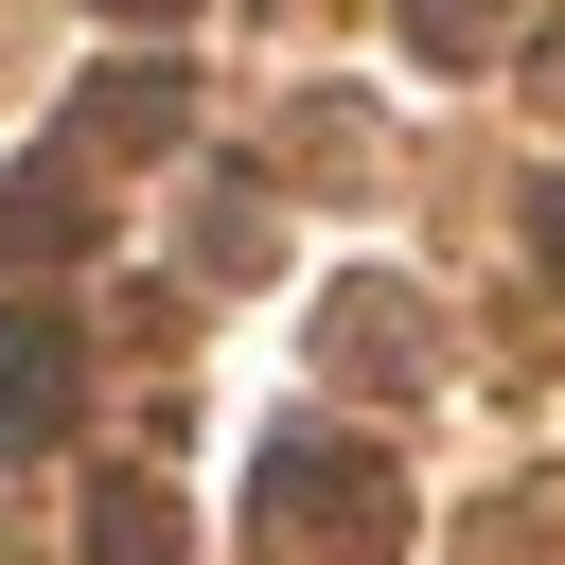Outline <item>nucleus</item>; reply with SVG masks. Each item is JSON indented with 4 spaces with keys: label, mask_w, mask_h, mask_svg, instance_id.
I'll list each match as a JSON object with an SVG mask.
<instances>
[{
    "label": "nucleus",
    "mask_w": 565,
    "mask_h": 565,
    "mask_svg": "<svg viewBox=\"0 0 565 565\" xmlns=\"http://www.w3.org/2000/svg\"><path fill=\"white\" fill-rule=\"evenodd\" d=\"M371 512H388V477H371L353 441H282V459H265V547L371 565Z\"/></svg>",
    "instance_id": "nucleus-1"
},
{
    "label": "nucleus",
    "mask_w": 565,
    "mask_h": 565,
    "mask_svg": "<svg viewBox=\"0 0 565 565\" xmlns=\"http://www.w3.org/2000/svg\"><path fill=\"white\" fill-rule=\"evenodd\" d=\"M53 406H71V335L53 318H0V441H35Z\"/></svg>",
    "instance_id": "nucleus-2"
},
{
    "label": "nucleus",
    "mask_w": 565,
    "mask_h": 565,
    "mask_svg": "<svg viewBox=\"0 0 565 565\" xmlns=\"http://www.w3.org/2000/svg\"><path fill=\"white\" fill-rule=\"evenodd\" d=\"M0 230H18V247H88V194H71V177H18Z\"/></svg>",
    "instance_id": "nucleus-4"
},
{
    "label": "nucleus",
    "mask_w": 565,
    "mask_h": 565,
    "mask_svg": "<svg viewBox=\"0 0 565 565\" xmlns=\"http://www.w3.org/2000/svg\"><path fill=\"white\" fill-rule=\"evenodd\" d=\"M88 565H177V512H159L141 477H106V494H88Z\"/></svg>",
    "instance_id": "nucleus-3"
},
{
    "label": "nucleus",
    "mask_w": 565,
    "mask_h": 565,
    "mask_svg": "<svg viewBox=\"0 0 565 565\" xmlns=\"http://www.w3.org/2000/svg\"><path fill=\"white\" fill-rule=\"evenodd\" d=\"M406 35L424 53H494V0H406Z\"/></svg>",
    "instance_id": "nucleus-5"
}]
</instances>
